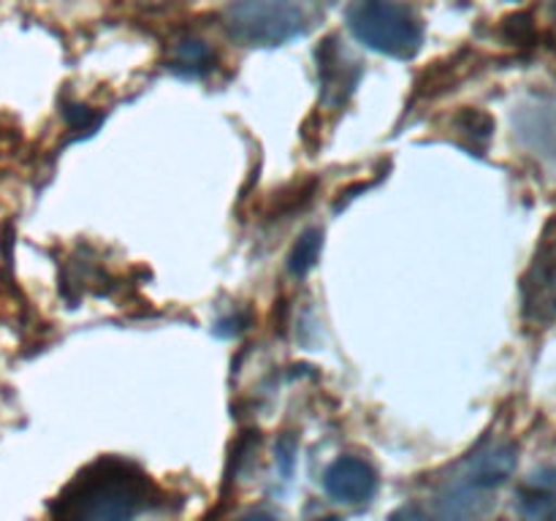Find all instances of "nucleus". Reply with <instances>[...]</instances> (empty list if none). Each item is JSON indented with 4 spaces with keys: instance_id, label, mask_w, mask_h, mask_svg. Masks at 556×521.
<instances>
[{
    "instance_id": "obj_9",
    "label": "nucleus",
    "mask_w": 556,
    "mask_h": 521,
    "mask_svg": "<svg viewBox=\"0 0 556 521\" xmlns=\"http://www.w3.org/2000/svg\"><path fill=\"white\" fill-rule=\"evenodd\" d=\"M168 65L179 76H204L215 65V52H212L206 41L188 36L182 41H177V47L172 49Z\"/></svg>"
},
{
    "instance_id": "obj_6",
    "label": "nucleus",
    "mask_w": 556,
    "mask_h": 521,
    "mask_svg": "<svg viewBox=\"0 0 556 521\" xmlns=\"http://www.w3.org/2000/svg\"><path fill=\"white\" fill-rule=\"evenodd\" d=\"M324 488L331 499L345 505L369 503L378 492V472L358 456H340L324 472Z\"/></svg>"
},
{
    "instance_id": "obj_8",
    "label": "nucleus",
    "mask_w": 556,
    "mask_h": 521,
    "mask_svg": "<svg viewBox=\"0 0 556 521\" xmlns=\"http://www.w3.org/2000/svg\"><path fill=\"white\" fill-rule=\"evenodd\" d=\"M318 71L320 85H324V98L329 103L345 101V96L353 90L358 79L356 63H348L345 52H340L334 38L324 41V47L318 49Z\"/></svg>"
},
{
    "instance_id": "obj_10",
    "label": "nucleus",
    "mask_w": 556,
    "mask_h": 521,
    "mask_svg": "<svg viewBox=\"0 0 556 521\" xmlns=\"http://www.w3.org/2000/svg\"><path fill=\"white\" fill-rule=\"evenodd\" d=\"M320 247H324V233L320 231H307L299 237V242L293 244L291 250V258H288V266H291L293 275H304V271H309L315 266V260H318L320 255Z\"/></svg>"
},
{
    "instance_id": "obj_13",
    "label": "nucleus",
    "mask_w": 556,
    "mask_h": 521,
    "mask_svg": "<svg viewBox=\"0 0 556 521\" xmlns=\"http://www.w3.org/2000/svg\"><path fill=\"white\" fill-rule=\"evenodd\" d=\"M548 5H552V14H554V20H556V0H548Z\"/></svg>"
},
{
    "instance_id": "obj_2",
    "label": "nucleus",
    "mask_w": 556,
    "mask_h": 521,
    "mask_svg": "<svg viewBox=\"0 0 556 521\" xmlns=\"http://www.w3.org/2000/svg\"><path fill=\"white\" fill-rule=\"evenodd\" d=\"M345 22L364 47L407 60L421 49L424 22L407 0H353Z\"/></svg>"
},
{
    "instance_id": "obj_5",
    "label": "nucleus",
    "mask_w": 556,
    "mask_h": 521,
    "mask_svg": "<svg viewBox=\"0 0 556 521\" xmlns=\"http://www.w3.org/2000/svg\"><path fill=\"white\" fill-rule=\"evenodd\" d=\"M521 313L532 326L556 323V233H546L521 280Z\"/></svg>"
},
{
    "instance_id": "obj_11",
    "label": "nucleus",
    "mask_w": 556,
    "mask_h": 521,
    "mask_svg": "<svg viewBox=\"0 0 556 521\" xmlns=\"http://www.w3.org/2000/svg\"><path fill=\"white\" fill-rule=\"evenodd\" d=\"M277 465H280V470H282V475H291L293 472V454H296V443H293V437L291 434H286V437L280 440V443H277Z\"/></svg>"
},
{
    "instance_id": "obj_4",
    "label": "nucleus",
    "mask_w": 556,
    "mask_h": 521,
    "mask_svg": "<svg viewBox=\"0 0 556 521\" xmlns=\"http://www.w3.org/2000/svg\"><path fill=\"white\" fill-rule=\"evenodd\" d=\"M489 488L478 486L470 475H456L429 503H407L389 516V521H476L489 503Z\"/></svg>"
},
{
    "instance_id": "obj_1",
    "label": "nucleus",
    "mask_w": 556,
    "mask_h": 521,
    "mask_svg": "<svg viewBox=\"0 0 556 521\" xmlns=\"http://www.w3.org/2000/svg\"><path fill=\"white\" fill-rule=\"evenodd\" d=\"M166 505L157 483L123 459H98L52 503V521H141Z\"/></svg>"
},
{
    "instance_id": "obj_12",
    "label": "nucleus",
    "mask_w": 556,
    "mask_h": 521,
    "mask_svg": "<svg viewBox=\"0 0 556 521\" xmlns=\"http://www.w3.org/2000/svg\"><path fill=\"white\" fill-rule=\"evenodd\" d=\"M237 521H280L275 513H269V510H250V513H244L242 519Z\"/></svg>"
},
{
    "instance_id": "obj_7",
    "label": "nucleus",
    "mask_w": 556,
    "mask_h": 521,
    "mask_svg": "<svg viewBox=\"0 0 556 521\" xmlns=\"http://www.w3.org/2000/svg\"><path fill=\"white\" fill-rule=\"evenodd\" d=\"M516 505L530 521H556V467H541L521 481Z\"/></svg>"
},
{
    "instance_id": "obj_3",
    "label": "nucleus",
    "mask_w": 556,
    "mask_h": 521,
    "mask_svg": "<svg viewBox=\"0 0 556 521\" xmlns=\"http://www.w3.org/2000/svg\"><path fill=\"white\" fill-rule=\"evenodd\" d=\"M226 27L244 47H277L304 30V14L291 0H242L228 11Z\"/></svg>"
}]
</instances>
